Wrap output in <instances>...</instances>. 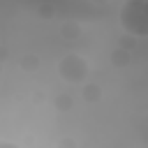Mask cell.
Listing matches in <instances>:
<instances>
[{
    "mask_svg": "<svg viewBox=\"0 0 148 148\" xmlns=\"http://www.w3.org/2000/svg\"><path fill=\"white\" fill-rule=\"evenodd\" d=\"M0 148H21V146H16V143H12V141H0Z\"/></svg>",
    "mask_w": 148,
    "mask_h": 148,
    "instance_id": "obj_3",
    "label": "cell"
},
{
    "mask_svg": "<svg viewBox=\"0 0 148 148\" xmlns=\"http://www.w3.org/2000/svg\"><path fill=\"white\" fill-rule=\"evenodd\" d=\"M120 28L132 37H148V0H127L118 9Z\"/></svg>",
    "mask_w": 148,
    "mask_h": 148,
    "instance_id": "obj_1",
    "label": "cell"
},
{
    "mask_svg": "<svg viewBox=\"0 0 148 148\" xmlns=\"http://www.w3.org/2000/svg\"><path fill=\"white\" fill-rule=\"evenodd\" d=\"M56 72H58V76H60L65 83L79 86V83H83V81L88 79L90 62H88L81 53H65L62 58H58Z\"/></svg>",
    "mask_w": 148,
    "mask_h": 148,
    "instance_id": "obj_2",
    "label": "cell"
}]
</instances>
